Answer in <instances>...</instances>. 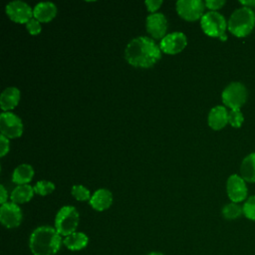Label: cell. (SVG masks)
I'll list each match as a JSON object with an SVG mask.
<instances>
[{
  "label": "cell",
  "instance_id": "6da1fadb",
  "mask_svg": "<svg viewBox=\"0 0 255 255\" xmlns=\"http://www.w3.org/2000/svg\"><path fill=\"white\" fill-rule=\"evenodd\" d=\"M127 61L134 67H151L160 58V48L148 37L132 39L125 51Z\"/></svg>",
  "mask_w": 255,
  "mask_h": 255
},
{
  "label": "cell",
  "instance_id": "7a4b0ae2",
  "mask_svg": "<svg viewBox=\"0 0 255 255\" xmlns=\"http://www.w3.org/2000/svg\"><path fill=\"white\" fill-rule=\"evenodd\" d=\"M61 244V235L50 226L37 227L29 239V247L33 255H55Z\"/></svg>",
  "mask_w": 255,
  "mask_h": 255
},
{
  "label": "cell",
  "instance_id": "3957f363",
  "mask_svg": "<svg viewBox=\"0 0 255 255\" xmlns=\"http://www.w3.org/2000/svg\"><path fill=\"white\" fill-rule=\"evenodd\" d=\"M255 25V13L249 7H240L229 17L228 30L237 37L247 36Z\"/></svg>",
  "mask_w": 255,
  "mask_h": 255
},
{
  "label": "cell",
  "instance_id": "277c9868",
  "mask_svg": "<svg viewBox=\"0 0 255 255\" xmlns=\"http://www.w3.org/2000/svg\"><path fill=\"white\" fill-rule=\"evenodd\" d=\"M79 224V213L73 206H63L55 218V229L61 236H68L74 232Z\"/></svg>",
  "mask_w": 255,
  "mask_h": 255
},
{
  "label": "cell",
  "instance_id": "5b68a950",
  "mask_svg": "<svg viewBox=\"0 0 255 255\" xmlns=\"http://www.w3.org/2000/svg\"><path fill=\"white\" fill-rule=\"evenodd\" d=\"M200 24L203 32L211 37H218L222 41L227 39L225 35V30L227 23L225 18L216 11H209L200 19Z\"/></svg>",
  "mask_w": 255,
  "mask_h": 255
},
{
  "label": "cell",
  "instance_id": "8992f818",
  "mask_svg": "<svg viewBox=\"0 0 255 255\" xmlns=\"http://www.w3.org/2000/svg\"><path fill=\"white\" fill-rule=\"evenodd\" d=\"M247 89L240 82H232L222 92V101L231 110L240 109L247 100Z\"/></svg>",
  "mask_w": 255,
  "mask_h": 255
},
{
  "label": "cell",
  "instance_id": "52a82bcc",
  "mask_svg": "<svg viewBox=\"0 0 255 255\" xmlns=\"http://www.w3.org/2000/svg\"><path fill=\"white\" fill-rule=\"evenodd\" d=\"M1 134L8 138L19 137L23 132V124L19 117L10 113L3 112L0 115Z\"/></svg>",
  "mask_w": 255,
  "mask_h": 255
},
{
  "label": "cell",
  "instance_id": "ba28073f",
  "mask_svg": "<svg viewBox=\"0 0 255 255\" xmlns=\"http://www.w3.org/2000/svg\"><path fill=\"white\" fill-rule=\"evenodd\" d=\"M205 3L201 0H178L176 2V11L178 15L188 21H194L203 15Z\"/></svg>",
  "mask_w": 255,
  "mask_h": 255
},
{
  "label": "cell",
  "instance_id": "9c48e42d",
  "mask_svg": "<svg viewBox=\"0 0 255 255\" xmlns=\"http://www.w3.org/2000/svg\"><path fill=\"white\" fill-rule=\"evenodd\" d=\"M6 13L8 17L17 23H27L33 17L31 7L23 1H12L6 5Z\"/></svg>",
  "mask_w": 255,
  "mask_h": 255
},
{
  "label": "cell",
  "instance_id": "30bf717a",
  "mask_svg": "<svg viewBox=\"0 0 255 255\" xmlns=\"http://www.w3.org/2000/svg\"><path fill=\"white\" fill-rule=\"evenodd\" d=\"M1 223L7 228H15L20 225L22 212L20 207L13 202H6L0 208Z\"/></svg>",
  "mask_w": 255,
  "mask_h": 255
},
{
  "label": "cell",
  "instance_id": "8fae6325",
  "mask_svg": "<svg viewBox=\"0 0 255 255\" xmlns=\"http://www.w3.org/2000/svg\"><path fill=\"white\" fill-rule=\"evenodd\" d=\"M187 44L186 36L181 32L165 35L159 44V48L166 54H176L182 51Z\"/></svg>",
  "mask_w": 255,
  "mask_h": 255
},
{
  "label": "cell",
  "instance_id": "7c38bea8",
  "mask_svg": "<svg viewBox=\"0 0 255 255\" xmlns=\"http://www.w3.org/2000/svg\"><path fill=\"white\" fill-rule=\"evenodd\" d=\"M226 189L228 197L232 202H240L247 196V186L245 184V180L237 174H232L228 177Z\"/></svg>",
  "mask_w": 255,
  "mask_h": 255
},
{
  "label": "cell",
  "instance_id": "4fadbf2b",
  "mask_svg": "<svg viewBox=\"0 0 255 255\" xmlns=\"http://www.w3.org/2000/svg\"><path fill=\"white\" fill-rule=\"evenodd\" d=\"M147 32L155 39L163 38L167 29V21L162 13H153L146 18Z\"/></svg>",
  "mask_w": 255,
  "mask_h": 255
},
{
  "label": "cell",
  "instance_id": "5bb4252c",
  "mask_svg": "<svg viewBox=\"0 0 255 255\" xmlns=\"http://www.w3.org/2000/svg\"><path fill=\"white\" fill-rule=\"evenodd\" d=\"M228 123V113L223 106L212 108L208 115V125L213 129H221Z\"/></svg>",
  "mask_w": 255,
  "mask_h": 255
},
{
  "label": "cell",
  "instance_id": "9a60e30c",
  "mask_svg": "<svg viewBox=\"0 0 255 255\" xmlns=\"http://www.w3.org/2000/svg\"><path fill=\"white\" fill-rule=\"evenodd\" d=\"M113 202V195L110 190L106 188H101L98 189L90 199V204L91 206L98 210V211H103L105 209H108Z\"/></svg>",
  "mask_w": 255,
  "mask_h": 255
},
{
  "label": "cell",
  "instance_id": "2e32d148",
  "mask_svg": "<svg viewBox=\"0 0 255 255\" xmlns=\"http://www.w3.org/2000/svg\"><path fill=\"white\" fill-rule=\"evenodd\" d=\"M57 13V7L52 2H40L33 9V16L39 22L51 21Z\"/></svg>",
  "mask_w": 255,
  "mask_h": 255
},
{
  "label": "cell",
  "instance_id": "e0dca14e",
  "mask_svg": "<svg viewBox=\"0 0 255 255\" xmlns=\"http://www.w3.org/2000/svg\"><path fill=\"white\" fill-rule=\"evenodd\" d=\"M20 100V91L15 87L6 88L0 96V106L3 111L14 109Z\"/></svg>",
  "mask_w": 255,
  "mask_h": 255
},
{
  "label": "cell",
  "instance_id": "ac0fdd59",
  "mask_svg": "<svg viewBox=\"0 0 255 255\" xmlns=\"http://www.w3.org/2000/svg\"><path fill=\"white\" fill-rule=\"evenodd\" d=\"M89 238L83 232H74L66 236L63 240L64 245L72 251H78L85 248L88 245Z\"/></svg>",
  "mask_w": 255,
  "mask_h": 255
},
{
  "label": "cell",
  "instance_id": "d6986e66",
  "mask_svg": "<svg viewBox=\"0 0 255 255\" xmlns=\"http://www.w3.org/2000/svg\"><path fill=\"white\" fill-rule=\"evenodd\" d=\"M34 187L29 184H20L17 185L11 192L10 198L13 203H25L28 202L34 194Z\"/></svg>",
  "mask_w": 255,
  "mask_h": 255
},
{
  "label": "cell",
  "instance_id": "ffe728a7",
  "mask_svg": "<svg viewBox=\"0 0 255 255\" xmlns=\"http://www.w3.org/2000/svg\"><path fill=\"white\" fill-rule=\"evenodd\" d=\"M241 177L248 182H255V152L245 156L240 166Z\"/></svg>",
  "mask_w": 255,
  "mask_h": 255
},
{
  "label": "cell",
  "instance_id": "44dd1931",
  "mask_svg": "<svg viewBox=\"0 0 255 255\" xmlns=\"http://www.w3.org/2000/svg\"><path fill=\"white\" fill-rule=\"evenodd\" d=\"M34 170L33 167L30 164H20L15 168L12 174V180L13 182L20 184H27L33 177Z\"/></svg>",
  "mask_w": 255,
  "mask_h": 255
},
{
  "label": "cell",
  "instance_id": "7402d4cb",
  "mask_svg": "<svg viewBox=\"0 0 255 255\" xmlns=\"http://www.w3.org/2000/svg\"><path fill=\"white\" fill-rule=\"evenodd\" d=\"M243 213V207L238 205L235 202H231L226 204L222 208V215L226 219H236Z\"/></svg>",
  "mask_w": 255,
  "mask_h": 255
},
{
  "label": "cell",
  "instance_id": "603a6c76",
  "mask_svg": "<svg viewBox=\"0 0 255 255\" xmlns=\"http://www.w3.org/2000/svg\"><path fill=\"white\" fill-rule=\"evenodd\" d=\"M55 189V185L51 181L41 180L34 185V191L40 195H47Z\"/></svg>",
  "mask_w": 255,
  "mask_h": 255
},
{
  "label": "cell",
  "instance_id": "cb8c5ba5",
  "mask_svg": "<svg viewBox=\"0 0 255 255\" xmlns=\"http://www.w3.org/2000/svg\"><path fill=\"white\" fill-rule=\"evenodd\" d=\"M72 194L73 196L80 201H86L88 199H91V194L89 189H87L85 186L76 184L72 187Z\"/></svg>",
  "mask_w": 255,
  "mask_h": 255
},
{
  "label": "cell",
  "instance_id": "d4e9b609",
  "mask_svg": "<svg viewBox=\"0 0 255 255\" xmlns=\"http://www.w3.org/2000/svg\"><path fill=\"white\" fill-rule=\"evenodd\" d=\"M244 121V117L243 114L241 113L240 109H236V110H231L228 113V123L234 127V128H240L242 123Z\"/></svg>",
  "mask_w": 255,
  "mask_h": 255
},
{
  "label": "cell",
  "instance_id": "484cf974",
  "mask_svg": "<svg viewBox=\"0 0 255 255\" xmlns=\"http://www.w3.org/2000/svg\"><path fill=\"white\" fill-rule=\"evenodd\" d=\"M242 207H243L244 215L247 218L255 221V195L250 196L245 201V203H244V205Z\"/></svg>",
  "mask_w": 255,
  "mask_h": 255
},
{
  "label": "cell",
  "instance_id": "4316f807",
  "mask_svg": "<svg viewBox=\"0 0 255 255\" xmlns=\"http://www.w3.org/2000/svg\"><path fill=\"white\" fill-rule=\"evenodd\" d=\"M26 27H27V30L28 32L31 34V35H37L41 32V24L40 22L35 19V18H32L30 19L27 23H26Z\"/></svg>",
  "mask_w": 255,
  "mask_h": 255
},
{
  "label": "cell",
  "instance_id": "83f0119b",
  "mask_svg": "<svg viewBox=\"0 0 255 255\" xmlns=\"http://www.w3.org/2000/svg\"><path fill=\"white\" fill-rule=\"evenodd\" d=\"M9 139L5 135H0V156H4L9 151Z\"/></svg>",
  "mask_w": 255,
  "mask_h": 255
},
{
  "label": "cell",
  "instance_id": "f1b7e54d",
  "mask_svg": "<svg viewBox=\"0 0 255 255\" xmlns=\"http://www.w3.org/2000/svg\"><path fill=\"white\" fill-rule=\"evenodd\" d=\"M224 3H225L224 0H206L205 6H207L211 10H217L221 8L224 5Z\"/></svg>",
  "mask_w": 255,
  "mask_h": 255
},
{
  "label": "cell",
  "instance_id": "f546056e",
  "mask_svg": "<svg viewBox=\"0 0 255 255\" xmlns=\"http://www.w3.org/2000/svg\"><path fill=\"white\" fill-rule=\"evenodd\" d=\"M161 4H162L161 0H146L145 1V5L149 12L156 11L160 7Z\"/></svg>",
  "mask_w": 255,
  "mask_h": 255
},
{
  "label": "cell",
  "instance_id": "4dcf8cb0",
  "mask_svg": "<svg viewBox=\"0 0 255 255\" xmlns=\"http://www.w3.org/2000/svg\"><path fill=\"white\" fill-rule=\"evenodd\" d=\"M0 192H1V196H0V202L1 204H4L6 203V200L8 198V195H7V191L5 189V187L3 185L0 186Z\"/></svg>",
  "mask_w": 255,
  "mask_h": 255
},
{
  "label": "cell",
  "instance_id": "1f68e13d",
  "mask_svg": "<svg viewBox=\"0 0 255 255\" xmlns=\"http://www.w3.org/2000/svg\"><path fill=\"white\" fill-rule=\"evenodd\" d=\"M240 3H241L244 7H249V8H251L252 6H255V0H242V1H240Z\"/></svg>",
  "mask_w": 255,
  "mask_h": 255
},
{
  "label": "cell",
  "instance_id": "d6a6232c",
  "mask_svg": "<svg viewBox=\"0 0 255 255\" xmlns=\"http://www.w3.org/2000/svg\"><path fill=\"white\" fill-rule=\"evenodd\" d=\"M147 255H163V254H161V253H159V252H151V253H149V254H147Z\"/></svg>",
  "mask_w": 255,
  "mask_h": 255
}]
</instances>
